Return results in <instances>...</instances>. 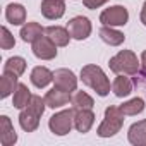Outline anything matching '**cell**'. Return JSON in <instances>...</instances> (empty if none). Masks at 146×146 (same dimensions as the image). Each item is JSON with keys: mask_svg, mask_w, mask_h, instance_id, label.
I'll list each match as a JSON object with an SVG mask.
<instances>
[{"mask_svg": "<svg viewBox=\"0 0 146 146\" xmlns=\"http://www.w3.org/2000/svg\"><path fill=\"white\" fill-rule=\"evenodd\" d=\"M45 35L57 45V46H67L69 41H70V33L67 28H62V26H48L45 28Z\"/></svg>", "mask_w": 146, "mask_h": 146, "instance_id": "cell-13", "label": "cell"}, {"mask_svg": "<svg viewBox=\"0 0 146 146\" xmlns=\"http://www.w3.org/2000/svg\"><path fill=\"white\" fill-rule=\"evenodd\" d=\"M5 19L14 26H21L26 23V9L19 4H11L5 7Z\"/></svg>", "mask_w": 146, "mask_h": 146, "instance_id": "cell-19", "label": "cell"}, {"mask_svg": "<svg viewBox=\"0 0 146 146\" xmlns=\"http://www.w3.org/2000/svg\"><path fill=\"white\" fill-rule=\"evenodd\" d=\"M70 105H72L74 110H83V108H93L95 102H93V98L88 93L76 90L74 93L70 95Z\"/></svg>", "mask_w": 146, "mask_h": 146, "instance_id": "cell-21", "label": "cell"}, {"mask_svg": "<svg viewBox=\"0 0 146 146\" xmlns=\"http://www.w3.org/2000/svg\"><path fill=\"white\" fill-rule=\"evenodd\" d=\"M19 124L26 132H33L40 125V115L35 113L33 110H29L28 107H24L21 110V113H19Z\"/></svg>", "mask_w": 146, "mask_h": 146, "instance_id": "cell-17", "label": "cell"}, {"mask_svg": "<svg viewBox=\"0 0 146 146\" xmlns=\"http://www.w3.org/2000/svg\"><path fill=\"white\" fill-rule=\"evenodd\" d=\"M81 81L90 86L91 90L96 91V95L100 96H107L110 93V81L107 78V74L103 72L102 67L95 65V64H88L81 69Z\"/></svg>", "mask_w": 146, "mask_h": 146, "instance_id": "cell-1", "label": "cell"}, {"mask_svg": "<svg viewBox=\"0 0 146 146\" xmlns=\"http://www.w3.org/2000/svg\"><path fill=\"white\" fill-rule=\"evenodd\" d=\"M129 21V12L125 7L122 5H113V7H108L105 9L102 14H100V23L103 26H125Z\"/></svg>", "mask_w": 146, "mask_h": 146, "instance_id": "cell-5", "label": "cell"}, {"mask_svg": "<svg viewBox=\"0 0 146 146\" xmlns=\"http://www.w3.org/2000/svg\"><path fill=\"white\" fill-rule=\"evenodd\" d=\"M124 117H125V113L122 112L120 107H115V105L107 107L105 119L98 125V136L100 137H112V136H115L124 125Z\"/></svg>", "mask_w": 146, "mask_h": 146, "instance_id": "cell-3", "label": "cell"}, {"mask_svg": "<svg viewBox=\"0 0 146 146\" xmlns=\"http://www.w3.org/2000/svg\"><path fill=\"white\" fill-rule=\"evenodd\" d=\"M53 83H55L57 88H60L64 91H69V93L78 90V78H76L74 72L69 70V69H57L53 72Z\"/></svg>", "mask_w": 146, "mask_h": 146, "instance_id": "cell-8", "label": "cell"}, {"mask_svg": "<svg viewBox=\"0 0 146 146\" xmlns=\"http://www.w3.org/2000/svg\"><path fill=\"white\" fill-rule=\"evenodd\" d=\"M0 33H2V36H0V46H2L4 50H9V48H14V45H16V40H14V36H12V33L5 28V26H2V29H0Z\"/></svg>", "mask_w": 146, "mask_h": 146, "instance_id": "cell-27", "label": "cell"}, {"mask_svg": "<svg viewBox=\"0 0 146 146\" xmlns=\"http://www.w3.org/2000/svg\"><path fill=\"white\" fill-rule=\"evenodd\" d=\"M17 76L14 74H9V72H4L2 79H0V96L2 98H7L9 95H12L17 88Z\"/></svg>", "mask_w": 146, "mask_h": 146, "instance_id": "cell-22", "label": "cell"}, {"mask_svg": "<svg viewBox=\"0 0 146 146\" xmlns=\"http://www.w3.org/2000/svg\"><path fill=\"white\" fill-rule=\"evenodd\" d=\"M33 53L36 58L40 60H52L57 57V45L46 36V35H41L40 38H36L33 43Z\"/></svg>", "mask_w": 146, "mask_h": 146, "instance_id": "cell-6", "label": "cell"}, {"mask_svg": "<svg viewBox=\"0 0 146 146\" xmlns=\"http://www.w3.org/2000/svg\"><path fill=\"white\" fill-rule=\"evenodd\" d=\"M26 107L41 117V115H43V112H45V107H46V103H45V98H41V96H38V95H31V98H29V103H28Z\"/></svg>", "mask_w": 146, "mask_h": 146, "instance_id": "cell-26", "label": "cell"}, {"mask_svg": "<svg viewBox=\"0 0 146 146\" xmlns=\"http://www.w3.org/2000/svg\"><path fill=\"white\" fill-rule=\"evenodd\" d=\"M67 29L70 33V36L74 38V40H86L90 35H91V23L88 17L84 16H76V17H72L69 23H67Z\"/></svg>", "mask_w": 146, "mask_h": 146, "instance_id": "cell-7", "label": "cell"}, {"mask_svg": "<svg viewBox=\"0 0 146 146\" xmlns=\"http://www.w3.org/2000/svg\"><path fill=\"white\" fill-rule=\"evenodd\" d=\"M53 81V72L43 65H38L31 70V83L36 86V88H46L50 83Z\"/></svg>", "mask_w": 146, "mask_h": 146, "instance_id": "cell-16", "label": "cell"}, {"mask_svg": "<svg viewBox=\"0 0 146 146\" xmlns=\"http://www.w3.org/2000/svg\"><path fill=\"white\" fill-rule=\"evenodd\" d=\"M29 98H31V93H29L28 86L23 84V83H19L17 88H16V91H14V96H12V105L16 108H19V110H23L29 103Z\"/></svg>", "mask_w": 146, "mask_h": 146, "instance_id": "cell-23", "label": "cell"}, {"mask_svg": "<svg viewBox=\"0 0 146 146\" xmlns=\"http://www.w3.org/2000/svg\"><path fill=\"white\" fill-rule=\"evenodd\" d=\"M139 70H141V74L146 78V50L141 53V69Z\"/></svg>", "mask_w": 146, "mask_h": 146, "instance_id": "cell-29", "label": "cell"}, {"mask_svg": "<svg viewBox=\"0 0 146 146\" xmlns=\"http://www.w3.org/2000/svg\"><path fill=\"white\" fill-rule=\"evenodd\" d=\"M127 139L134 146H144L146 144V119L139 120V122H134L129 127Z\"/></svg>", "mask_w": 146, "mask_h": 146, "instance_id": "cell-15", "label": "cell"}, {"mask_svg": "<svg viewBox=\"0 0 146 146\" xmlns=\"http://www.w3.org/2000/svg\"><path fill=\"white\" fill-rule=\"evenodd\" d=\"M74 115H76L74 108H67V110H62V112L52 115L50 120H48L50 131L55 136H65V134H69L70 129L74 127Z\"/></svg>", "mask_w": 146, "mask_h": 146, "instance_id": "cell-4", "label": "cell"}, {"mask_svg": "<svg viewBox=\"0 0 146 146\" xmlns=\"http://www.w3.org/2000/svg\"><path fill=\"white\" fill-rule=\"evenodd\" d=\"M139 17H141V23L146 26V2L143 4V9H141V16H139Z\"/></svg>", "mask_w": 146, "mask_h": 146, "instance_id": "cell-30", "label": "cell"}, {"mask_svg": "<svg viewBox=\"0 0 146 146\" xmlns=\"http://www.w3.org/2000/svg\"><path fill=\"white\" fill-rule=\"evenodd\" d=\"M41 35H45V28H41L38 23H26L21 28V38L26 43H33L36 38H40Z\"/></svg>", "mask_w": 146, "mask_h": 146, "instance_id": "cell-20", "label": "cell"}, {"mask_svg": "<svg viewBox=\"0 0 146 146\" xmlns=\"http://www.w3.org/2000/svg\"><path fill=\"white\" fill-rule=\"evenodd\" d=\"M108 67L115 74H127L134 76L141 69V60H137L136 53L131 50H120L117 55H113L108 60Z\"/></svg>", "mask_w": 146, "mask_h": 146, "instance_id": "cell-2", "label": "cell"}, {"mask_svg": "<svg viewBox=\"0 0 146 146\" xmlns=\"http://www.w3.org/2000/svg\"><path fill=\"white\" fill-rule=\"evenodd\" d=\"M95 124V113L91 112V108H83V110H76L74 115V127L78 129V132L86 134Z\"/></svg>", "mask_w": 146, "mask_h": 146, "instance_id": "cell-11", "label": "cell"}, {"mask_svg": "<svg viewBox=\"0 0 146 146\" xmlns=\"http://www.w3.org/2000/svg\"><path fill=\"white\" fill-rule=\"evenodd\" d=\"M17 141V134L14 131V125L7 115L0 117V143L4 146H12Z\"/></svg>", "mask_w": 146, "mask_h": 146, "instance_id": "cell-12", "label": "cell"}, {"mask_svg": "<svg viewBox=\"0 0 146 146\" xmlns=\"http://www.w3.org/2000/svg\"><path fill=\"white\" fill-rule=\"evenodd\" d=\"M26 70V60L23 57H11L7 58L5 65H4V72H9V74H14V76H23Z\"/></svg>", "mask_w": 146, "mask_h": 146, "instance_id": "cell-24", "label": "cell"}, {"mask_svg": "<svg viewBox=\"0 0 146 146\" xmlns=\"http://www.w3.org/2000/svg\"><path fill=\"white\" fill-rule=\"evenodd\" d=\"M134 90V83L131 78H127V74H117V78L112 83V91L115 93V96L124 98L129 96Z\"/></svg>", "mask_w": 146, "mask_h": 146, "instance_id": "cell-14", "label": "cell"}, {"mask_svg": "<svg viewBox=\"0 0 146 146\" xmlns=\"http://www.w3.org/2000/svg\"><path fill=\"white\" fill-rule=\"evenodd\" d=\"M70 102V93L69 91H64V90H60V88H52L46 95H45V103H46V107H50V108H60V107H64V105H67Z\"/></svg>", "mask_w": 146, "mask_h": 146, "instance_id": "cell-10", "label": "cell"}, {"mask_svg": "<svg viewBox=\"0 0 146 146\" xmlns=\"http://www.w3.org/2000/svg\"><path fill=\"white\" fill-rule=\"evenodd\" d=\"M144 107L146 105H144L143 98H132V100H129V102L120 105V108H122V112L125 115H137V113H141L144 110Z\"/></svg>", "mask_w": 146, "mask_h": 146, "instance_id": "cell-25", "label": "cell"}, {"mask_svg": "<svg viewBox=\"0 0 146 146\" xmlns=\"http://www.w3.org/2000/svg\"><path fill=\"white\" fill-rule=\"evenodd\" d=\"M108 0H83V4L86 9H98L102 5H105Z\"/></svg>", "mask_w": 146, "mask_h": 146, "instance_id": "cell-28", "label": "cell"}, {"mask_svg": "<svg viewBox=\"0 0 146 146\" xmlns=\"http://www.w3.org/2000/svg\"><path fill=\"white\" fill-rule=\"evenodd\" d=\"M41 14L46 17V19H60L64 14H65V4L64 0H43L41 2Z\"/></svg>", "mask_w": 146, "mask_h": 146, "instance_id": "cell-9", "label": "cell"}, {"mask_svg": "<svg viewBox=\"0 0 146 146\" xmlns=\"http://www.w3.org/2000/svg\"><path fill=\"white\" fill-rule=\"evenodd\" d=\"M100 38H102L107 45H110V46H119V45H122L124 40H125L124 33L119 31V29H115L113 26H103V28L100 29Z\"/></svg>", "mask_w": 146, "mask_h": 146, "instance_id": "cell-18", "label": "cell"}]
</instances>
